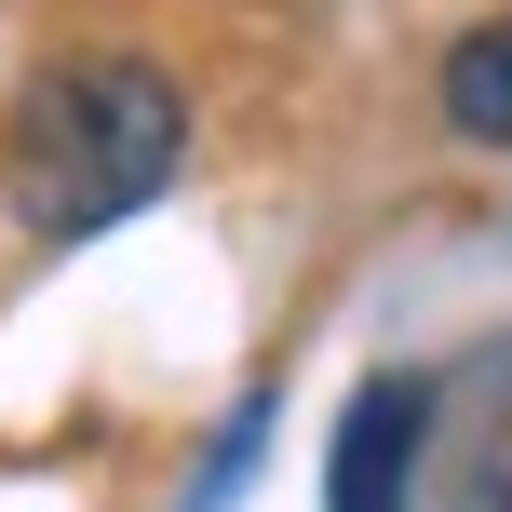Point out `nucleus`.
Masks as SVG:
<instances>
[{
  "instance_id": "obj_1",
  "label": "nucleus",
  "mask_w": 512,
  "mask_h": 512,
  "mask_svg": "<svg viewBox=\"0 0 512 512\" xmlns=\"http://www.w3.org/2000/svg\"><path fill=\"white\" fill-rule=\"evenodd\" d=\"M189 162V95L162 54H68L14 108V203L41 243H95L149 216Z\"/></svg>"
},
{
  "instance_id": "obj_3",
  "label": "nucleus",
  "mask_w": 512,
  "mask_h": 512,
  "mask_svg": "<svg viewBox=\"0 0 512 512\" xmlns=\"http://www.w3.org/2000/svg\"><path fill=\"white\" fill-rule=\"evenodd\" d=\"M432 108H445V135H459V149H512V14H486V27H459V41H445Z\"/></svg>"
},
{
  "instance_id": "obj_4",
  "label": "nucleus",
  "mask_w": 512,
  "mask_h": 512,
  "mask_svg": "<svg viewBox=\"0 0 512 512\" xmlns=\"http://www.w3.org/2000/svg\"><path fill=\"white\" fill-rule=\"evenodd\" d=\"M270 418H283L270 391H243V405H230V432H216V459L189 472V499H176V512H230V499H243V472L270 459Z\"/></svg>"
},
{
  "instance_id": "obj_2",
  "label": "nucleus",
  "mask_w": 512,
  "mask_h": 512,
  "mask_svg": "<svg viewBox=\"0 0 512 512\" xmlns=\"http://www.w3.org/2000/svg\"><path fill=\"white\" fill-rule=\"evenodd\" d=\"M418 472H432V378L418 364L351 378L324 432V512H418Z\"/></svg>"
}]
</instances>
